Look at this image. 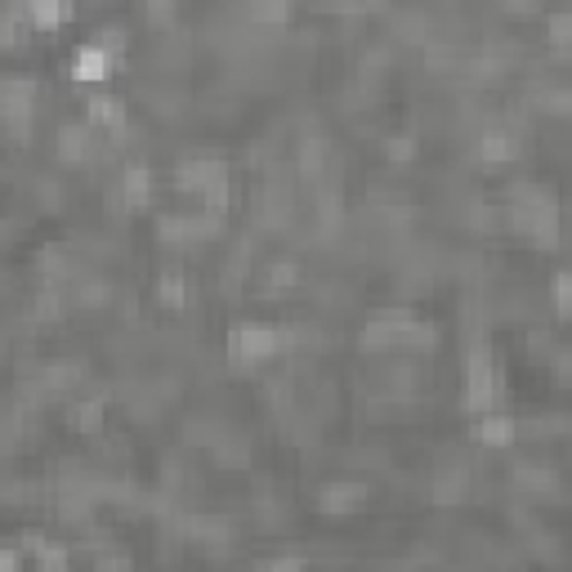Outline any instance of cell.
<instances>
[{
    "label": "cell",
    "mask_w": 572,
    "mask_h": 572,
    "mask_svg": "<svg viewBox=\"0 0 572 572\" xmlns=\"http://www.w3.org/2000/svg\"><path fill=\"white\" fill-rule=\"evenodd\" d=\"M510 224L537 246H555L559 242V206L550 198V188L519 183L510 193Z\"/></svg>",
    "instance_id": "cell-1"
},
{
    "label": "cell",
    "mask_w": 572,
    "mask_h": 572,
    "mask_svg": "<svg viewBox=\"0 0 572 572\" xmlns=\"http://www.w3.org/2000/svg\"><path fill=\"white\" fill-rule=\"evenodd\" d=\"M175 188L179 193H193L202 198V211L224 215L228 198H233V179H228V166L215 157H183L175 166Z\"/></svg>",
    "instance_id": "cell-2"
},
{
    "label": "cell",
    "mask_w": 572,
    "mask_h": 572,
    "mask_svg": "<svg viewBox=\"0 0 572 572\" xmlns=\"http://www.w3.org/2000/svg\"><path fill=\"white\" fill-rule=\"evenodd\" d=\"M287 345H291V335L282 327L233 322V331H228V358H233V367H259V363L278 358Z\"/></svg>",
    "instance_id": "cell-3"
},
{
    "label": "cell",
    "mask_w": 572,
    "mask_h": 572,
    "mask_svg": "<svg viewBox=\"0 0 572 572\" xmlns=\"http://www.w3.org/2000/svg\"><path fill=\"white\" fill-rule=\"evenodd\" d=\"M421 327L411 309H376L363 327V349L367 354H394V349H411V335Z\"/></svg>",
    "instance_id": "cell-4"
},
{
    "label": "cell",
    "mask_w": 572,
    "mask_h": 572,
    "mask_svg": "<svg viewBox=\"0 0 572 572\" xmlns=\"http://www.w3.org/2000/svg\"><path fill=\"white\" fill-rule=\"evenodd\" d=\"M497 394H501V376H497V367H492L487 345L479 340V345L466 354V411L470 416L492 411L497 407Z\"/></svg>",
    "instance_id": "cell-5"
},
{
    "label": "cell",
    "mask_w": 572,
    "mask_h": 572,
    "mask_svg": "<svg viewBox=\"0 0 572 572\" xmlns=\"http://www.w3.org/2000/svg\"><path fill=\"white\" fill-rule=\"evenodd\" d=\"M112 67H117V50H112L107 41H86L67 59V76L76 86H107Z\"/></svg>",
    "instance_id": "cell-6"
},
{
    "label": "cell",
    "mask_w": 572,
    "mask_h": 572,
    "mask_svg": "<svg viewBox=\"0 0 572 572\" xmlns=\"http://www.w3.org/2000/svg\"><path fill=\"white\" fill-rule=\"evenodd\" d=\"M31 107H36V81H23V76H10L5 86H0V117H5L10 135H27L31 126Z\"/></svg>",
    "instance_id": "cell-7"
},
{
    "label": "cell",
    "mask_w": 572,
    "mask_h": 572,
    "mask_svg": "<svg viewBox=\"0 0 572 572\" xmlns=\"http://www.w3.org/2000/svg\"><path fill=\"white\" fill-rule=\"evenodd\" d=\"M219 219L224 215H211V211H198V215H166L157 224L162 242H179V246H193V242H206L219 233Z\"/></svg>",
    "instance_id": "cell-8"
},
{
    "label": "cell",
    "mask_w": 572,
    "mask_h": 572,
    "mask_svg": "<svg viewBox=\"0 0 572 572\" xmlns=\"http://www.w3.org/2000/svg\"><path fill=\"white\" fill-rule=\"evenodd\" d=\"M126 103L117 99V94H107V90H99V94H90L86 99V122L94 126V130H103V135H117V130H126Z\"/></svg>",
    "instance_id": "cell-9"
},
{
    "label": "cell",
    "mask_w": 572,
    "mask_h": 572,
    "mask_svg": "<svg viewBox=\"0 0 572 572\" xmlns=\"http://www.w3.org/2000/svg\"><path fill=\"white\" fill-rule=\"evenodd\" d=\"M367 501V487L363 483H327L318 492V510L322 514H354Z\"/></svg>",
    "instance_id": "cell-10"
},
{
    "label": "cell",
    "mask_w": 572,
    "mask_h": 572,
    "mask_svg": "<svg viewBox=\"0 0 572 572\" xmlns=\"http://www.w3.org/2000/svg\"><path fill=\"white\" fill-rule=\"evenodd\" d=\"M31 31H59L63 23L76 18V0H27Z\"/></svg>",
    "instance_id": "cell-11"
},
{
    "label": "cell",
    "mask_w": 572,
    "mask_h": 572,
    "mask_svg": "<svg viewBox=\"0 0 572 572\" xmlns=\"http://www.w3.org/2000/svg\"><path fill=\"white\" fill-rule=\"evenodd\" d=\"M514 434H519L514 416H501V411H483L474 421V443H483V447H510Z\"/></svg>",
    "instance_id": "cell-12"
},
{
    "label": "cell",
    "mask_w": 572,
    "mask_h": 572,
    "mask_svg": "<svg viewBox=\"0 0 572 572\" xmlns=\"http://www.w3.org/2000/svg\"><path fill=\"white\" fill-rule=\"evenodd\" d=\"M94 157V135H90V122L86 126H59V162H72L81 166Z\"/></svg>",
    "instance_id": "cell-13"
},
{
    "label": "cell",
    "mask_w": 572,
    "mask_h": 572,
    "mask_svg": "<svg viewBox=\"0 0 572 572\" xmlns=\"http://www.w3.org/2000/svg\"><path fill=\"white\" fill-rule=\"evenodd\" d=\"M122 202H126V211H143L152 202V170L148 166H126V175H122Z\"/></svg>",
    "instance_id": "cell-14"
},
{
    "label": "cell",
    "mask_w": 572,
    "mask_h": 572,
    "mask_svg": "<svg viewBox=\"0 0 572 572\" xmlns=\"http://www.w3.org/2000/svg\"><path fill=\"white\" fill-rule=\"evenodd\" d=\"M514 157V139L506 135V130H487L483 139H479V162L483 166H501V162H510Z\"/></svg>",
    "instance_id": "cell-15"
},
{
    "label": "cell",
    "mask_w": 572,
    "mask_h": 572,
    "mask_svg": "<svg viewBox=\"0 0 572 572\" xmlns=\"http://www.w3.org/2000/svg\"><path fill=\"white\" fill-rule=\"evenodd\" d=\"M157 300L166 304V309H183L188 304V278L179 269H166L162 282H157Z\"/></svg>",
    "instance_id": "cell-16"
},
{
    "label": "cell",
    "mask_w": 572,
    "mask_h": 572,
    "mask_svg": "<svg viewBox=\"0 0 572 572\" xmlns=\"http://www.w3.org/2000/svg\"><path fill=\"white\" fill-rule=\"evenodd\" d=\"M291 10H295V0H251V18H255V23H264V27L287 23V18H291Z\"/></svg>",
    "instance_id": "cell-17"
},
{
    "label": "cell",
    "mask_w": 572,
    "mask_h": 572,
    "mask_svg": "<svg viewBox=\"0 0 572 572\" xmlns=\"http://www.w3.org/2000/svg\"><path fill=\"white\" fill-rule=\"evenodd\" d=\"M550 300H555V314L568 322L572 318V269L555 274V287H550Z\"/></svg>",
    "instance_id": "cell-18"
},
{
    "label": "cell",
    "mask_w": 572,
    "mask_h": 572,
    "mask_svg": "<svg viewBox=\"0 0 572 572\" xmlns=\"http://www.w3.org/2000/svg\"><path fill=\"white\" fill-rule=\"evenodd\" d=\"M550 41H555V46H568V41H572V14H559V18L550 23Z\"/></svg>",
    "instance_id": "cell-19"
},
{
    "label": "cell",
    "mask_w": 572,
    "mask_h": 572,
    "mask_svg": "<svg viewBox=\"0 0 572 572\" xmlns=\"http://www.w3.org/2000/svg\"><path fill=\"white\" fill-rule=\"evenodd\" d=\"M411 152H416V148H411V139H407V135H398V139H390V157H398V162H407V157H411Z\"/></svg>",
    "instance_id": "cell-20"
},
{
    "label": "cell",
    "mask_w": 572,
    "mask_h": 572,
    "mask_svg": "<svg viewBox=\"0 0 572 572\" xmlns=\"http://www.w3.org/2000/svg\"><path fill=\"white\" fill-rule=\"evenodd\" d=\"M148 14L157 18V23H166L170 18V0H148Z\"/></svg>",
    "instance_id": "cell-21"
},
{
    "label": "cell",
    "mask_w": 572,
    "mask_h": 572,
    "mask_svg": "<svg viewBox=\"0 0 572 572\" xmlns=\"http://www.w3.org/2000/svg\"><path fill=\"white\" fill-rule=\"evenodd\" d=\"M18 559H23V555H18V550H5V559H0V563H5V568H10V572H14V568H18Z\"/></svg>",
    "instance_id": "cell-22"
}]
</instances>
